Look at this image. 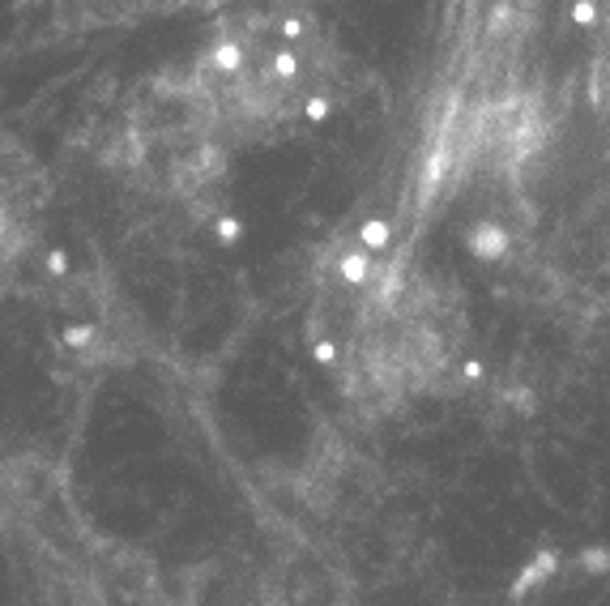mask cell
I'll use <instances>...</instances> for the list:
<instances>
[{
  "mask_svg": "<svg viewBox=\"0 0 610 606\" xmlns=\"http://www.w3.org/2000/svg\"><path fill=\"white\" fill-rule=\"evenodd\" d=\"M337 60L316 22L248 14L226 26L175 90V115L214 150L274 137L333 103Z\"/></svg>",
  "mask_w": 610,
  "mask_h": 606,
  "instance_id": "obj_2",
  "label": "cell"
},
{
  "mask_svg": "<svg viewBox=\"0 0 610 606\" xmlns=\"http://www.w3.org/2000/svg\"><path fill=\"white\" fill-rule=\"evenodd\" d=\"M316 342L350 397L393 406L423 393L448 367V303L410 261L385 248H355L320 291Z\"/></svg>",
  "mask_w": 610,
  "mask_h": 606,
  "instance_id": "obj_1",
  "label": "cell"
}]
</instances>
